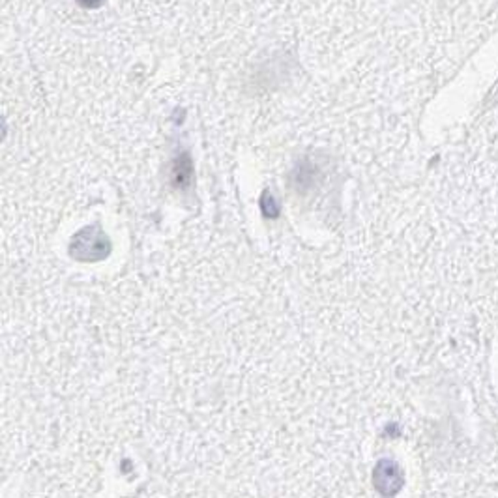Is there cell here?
I'll return each mask as SVG.
<instances>
[{
	"label": "cell",
	"mask_w": 498,
	"mask_h": 498,
	"mask_svg": "<svg viewBox=\"0 0 498 498\" xmlns=\"http://www.w3.org/2000/svg\"><path fill=\"white\" fill-rule=\"evenodd\" d=\"M83 6H88V8H92V6H100L102 4V0H79Z\"/></svg>",
	"instance_id": "cell-1"
}]
</instances>
